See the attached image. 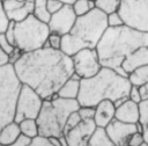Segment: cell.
I'll use <instances>...</instances> for the list:
<instances>
[{
	"label": "cell",
	"mask_w": 148,
	"mask_h": 146,
	"mask_svg": "<svg viewBox=\"0 0 148 146\" xmlns=\"http://www.w3.org/2000/svg\"><path fill=\"white\" fill-rule=\"evenodd\" d=\"M9 146H52V144L45 137L37 136L36 138L29 139V138L21 134L20 138L13 145H9Z\"/></svg>",
	"instance_id": "22"
},
{
	"label": "cell",
	"mask_w": 148,
	"mask_h": 146,
	"mask_svg": "<svg viewBox=\"0 0 148 146\" xmlns=\"http://www.w3.org/2000/svg\"><path fill=\"white\" fill-rule=\"evenodd\" d=\"M59 1H61L64 5H73V2L75 0H59Z\"/></svg>",
	"instance_id": "42"
},
{
	"label": "cell",
	"mask_w": 148,
	"mask_h": 146,
	"mask_svg": "<svg viewBox=\"0 0 148 146\" xmlns=\"http://www.w3.org/2000/svg\"><path fill=\"white\" fill-rule=\"evenodd\" d=\"M128 80L131 85L133 86H142L143 83L148 82V64L141 65L136 68H134L130 74H128Z\"/></svg>",
	"instance_id": "19"
},
{
	"label": "cell",
	"mask_w": 148,
	"mask_h": 146,
	"mask_svg": "<svg viewBox=\"0 0 148 146\" xmlns=\"http://www.w3.org/2000/svg\"><path fill=\"white\" fill-rule=\"evenodd\" d=\"M128 98L135 103H140L141 102V96H140V92H139V87L138 86H131L130 93H128Z\"/></svg>",
	"instance_id": "35"
},
{
	"label": "cell",
	"mask_w": 148,
	"mask_h": 146,
	"mask_svg": "<svg viewBox=\"0 0 148 146\" xmlns=\"http://www.w3.org/2000/svg\"><path fill=\"white\" fill-rule=\"evenodd\" d=\"M32 15L38 20H40L42 22H45V23L49 22L51 17V13L47 10L46 0H34Z\"/></svg>",
	"instance_id": "23"
},
{
	"label": "cell",
	"mask_w": 148,
	"mask_h": 146,
	"mask_svg": "<svg viewBox=\"0 0 148 146\" xmlns=\"http://www.w3.org/2000/svg\"><path fill=\"white\" fill-rule=\"evenodd\" d=\"M2 3L9 21L18 22L32 14L34 0H5Z\"/></svg>",
	"instance_id": "14"
},
{
	"label": "cell",
	"mask_w": 148,
	"mask_h": 146,
	"mask_svg": "<svg viewBox=\"0 0 148 146\" xmlns=\"http://www.w3.org/2000/svg\"><path fill=\"white\" fill-rule=\"evenodd\" d=\"M76 14L72 5H64L58 12L51 14V17L47 22L49 29L51 32H57L59 35H66L73 28L76 21Z\"/></svg>",
	"instance_id": "11"
},
{
	"label": "cell",
	"mask_w": 148,
	"mask_h": 146,
	"mask_svg": "<svg viewBox=\"0 0 148 146\" xmlns=\"http://www.w3.org/2000/svg\"><path fill=\"white\" fill-rule=\"evenodd\" d=\"M76 16H81L90 12L92 8H95V2L94 0H75L72 5Z\"/></svg>",
	"instance_id": "25"
},
{
	"label": "cell",
	"mask_w": 148,
	"mask_h": 146,
	"mask_svg": "<svg viewBox=\"0 0 148 146\" xmlns=\"http://www.w3.org/2000/svg\"><path fill=\"white\" fill-rule=\"evenodd\" d=\"M0 1H5V0H0Z\"/></svg>",
	"instance_id": "45"
},
{
	"label": "cell",
	"mask_w": 148,
	"mask_h": 146,
	"mask_svg": "<svg viewBox=\"0 0 148 146\" xmlns=\"http://www.w3.org/2000/svg\"><path fill=\"white\" fill-rule=\"evenodd\" d=\"M116 105L110 100H103L95 105L94 122L97 127H105L112 119H114Z\"/></svg>",
	"instance_id": "16"
},
{
	"label": "cell",
	"mask_w": 148,
	"mask_h": 146,
	"mask_svg": "<svg viewBox=\"0 0 148 146\" xmlns=\"http://www.w3.org/2000/svg\"><path fill=\"white\" fill-rule=\"evenodd\" d=\"M81 122V117L79 115L77 111H73L66 119V123H65V127H64V133H66L67 131H69L71 129H73L76 124H79Z\"/></svg>",
	"instance_id": "29"
},
{
	"label": "cell",
	"mask_w": 148,
	"mask_h": 146,
	"mask_svg": "<svg viewBox=\"0 0 148 146\" xmlns=\"http://www.w3.org/2000/svg\"><path fill=\"white\" fill-rule=\"evenodd\" d=\"M127 76H123L114 70L103 67L91 78L81 79L77 101L80 105L95 107L103 100H110L118 107L126 98L131 89Z\"/></svg>",
	"instance_id": "3"
},
{
	"label": "cell",
	"mask_w": 148,
	"mask_h": 146,
	"mask_svg": "<svg viewBox=\"0 0 148 146\" xmlns=\"http://www.w3.org/2000/svg\"><path fill=\"white\" fill-rule=\"evenodd\" d=\"M9 22H10V21H9V19L7 17L6 12H5V9H3V3H2V1H0V34L6 31V29H7L8 24H9Z\"/></svg>",
	"instance_id": "33"
},
{
	"label": "cell",
	"mask_w": 148,
	"mask_h": 146,
	"mask_svg": "<svg viewBox=\"0 0 148 146\" xmlns=\"http://www.w3.org/2000/svg\"><path fill=\"white\" fill-rule=\"evenodd\" d=\"M18 126H20L21 134L29 139H32V138H36L37 136H39L38 125H37L36 119H32V118L23 119V121L18 122Z\"/></svg>",
	"instance_id": "21"
},
{
	"label": "cell",
	"mask_w": 148,
	"mask_h": 146,
	"mask_svg": "<svg viewBox=\"0 0 148 146\" xmlns=\"http://www.w3.org/2000/svg\"><path fill=\"white\" fill-rule=\"evenodd\" d=\"M119 1L120 0H94L95 6L99 9H102L103 12H105L106 14L113 10H117L118 6H119Z\"/></svg>",
	"instance_id": "26"
},
{
	"label": "cell",
	"mask_w": 148,
	"mask_h": 146,
	"mask_svg": "<svg viewBox=\"0 0 148 146\" xmlns=\"http://www.w3.org/2000/svg\"><path fill=\"white\" fill-rule=\"evenodd\" d=\"M15 46L23 53L44 48L50 34L47 23L42 22L32 14L14 23Z\"/></svg>",
	"instance_id": "6"
},
{
	"label": "cell",
	"mask_w": 148,
	"mask_h": 146,
	"mask_svg": "<svg viewBox=\"0 0 148 146\" xmlns=\"http://www.w3.org/2000/svg\"><path fill=\"white\" fill-rule=\"evenodd\" d=\"M106 28V13L95 7L87 14L77 16L71 31L61 36L60 50L72 57L81 49H95Z\"/></svg>",
	"instance_id": "4"
},
{
	"label": "cell",
	"mask_w": 148,
	"mask_h": 146,
	"mask_svg": "<svg viewBox=\"0 0 148 146\" xmlns=\"http://www.w3.org/2000/svg\"><path fill=\"white\" fill-rule=\"evenodd\" d=\"M96 127L97 126L94 119H81L79 124L64 133L67 140V146H88L89 139L91 138Z\"/></svg>",
	"instance_id": "13"
},
{
	"label": "cell",
	"mask_w": 148,
	"mask_h": 146,
	"mask_svg": "<svg viewBox=\"0 0 148 146\" xmlns=\"http://www.w3.org/2000/svg\"><path fill=\"white\" fill-rule=\"evenodd\" d=\"M72 61H73L74 73L77 74L81 79L91 78L95 74H97L102 68L96 48L81 49L80 51H77L72 56Z\"/></svg>",
	"instance_id": "10"
},
{
	"label": "cell",
	"mask_w": 148,
	"mask_h": 146,
	"mask_svg": "<svg viewBox=\"0 0 148 146\" xmlns=\"http://www.w3.org/2000/svg\"><path fill=\"white\" fill-rule=\"evenodd\" d=\"M21 136L18 123L10 122L1 127L0 130V146H9L13 145Z\"/></svg>",
	"instance_id": "18"
},
{
	"label": "cell",
	"mask_w": 148,
	"mask_h": 146,
	"mask_svg": "<svg viewBox=\"0 0 148 146\" xmlns=\"http://www.w3.org/2000/svg\"><path fill=\"white\" fill-rule=\"evenodd\" d=\"M114 118L125 123H139L140 119V105L126 98L123 103L116 107Z\"/></svg>",
	"instance_id": "15"
},
{
	"label": "cell",
	"mask_w": 148,
	"mask_h": 146,
	"mask_svg": "<svg viewBox=\"0 0 148 146\" xmlns=\"http://www.w3.org/2000/svg\"><path fill=\"white\" fill-rule=\"evenodd\" d=\"M47 139H49V141L52 144V146H61V145H60L59 137H49Z\"/></svg>",
	"instance_id": "40"
},
{
	"label": "cell",
	"mask_w": 148,
	"mask_h": 146,
	"mask_svg": "<svg viewBox=\"0 0 148 146\" xmlns=\"http://www.w3.org/2000/svg\"><path fill=\"white\" fill-rule=\"evenodd\" d=\"M141 146H148V145H147V144H146V143H143V144H142V145H141Z\"/></svg>",
	"instance_id": "44"
},
{
	"label": "cell",
	"mask_w": 148,
	"mask_h": 146,
	"mask_svg": "<svg viewBox=\"0 0 148 146\" xmlns=\"http://www.w3.org/2000/svg\"><path fill=\"white\" fill-rule=\"evenodd\" d=\"M139 92H140L141 101H147L148 100V82L143 83L142 86H139Z\"/></svg>",
	"instance_id": "38"
},
{
	"label": "cell",
	"mask_w": 148,
	"mask_h": 146,
	"mask_svg": "<svg viewBox=\"0 0 148 146\" xmlns=\"http://www.w3.org/2000/svg\"><path fill=\"white\" fill-rule=\"evenodd\" d=\"M140 105V119L139 124L141 126V132L145 139V143L148 145V100L141 101Z\"/></svg>",
	"instance_id": "24"
},
{
	"label": "cell",
	"mask_w": 148,
	"mask_h": 146,
	"mask_svg": "<svg viewBox=\"0 0 148 146\" xmlns=\"http://www.w3.org/2000/svg\"><path fill=\"white\" fill-rule=\"evenodd\" d=\"M106 21H108V27H119L124 24V21L118 13V10H113L106 14Z\"/></svg>",
	"instance_id": "28"
},
{
	"label": "cell",
	"mask_w": 148,
	"mask_h": 146,
	"mask_svg": "<svg viewBox=\"0 0 148 146\" xmlns=\"http://www.w3.org/2000/svg\"><path fill=\"white\" fill-rule=\"evenodd\" d=\"M80 103L77 100L59 97L54 94L50 100H44L42 109L36 118L40 137H60L64 134V127L67 117L77 111Z\"/></svg>",
	"instance_id": "5"
},
{
	"label": "cell",
	"mask_w": 148,
	"mask_h": 146,
	"mask_svg": "<svg viewBox=\"0 0 148 146\" xmlns=\"http://www.w3.org/2000/svg\"><path fill=\"white\" fill-rule=\"evenodd\" d=\"M60 46H61V35L50 31L44 48H52V49L60 50Z\"/></svg>",
	"instance_id": "27"
},
{
	"label": "cell",
	"mask_w": 148,
	"mask_h": 146,
	"mask_svg": "<svg viewBox=\"0 0 148 146\" xmlns=\"http://www.w3.org/2000/svg\"><path fill=\"white\" fill-rule=\"evenodd\" d=\"M117 10L124 24L148 32V0H120Z\"/></svg>",
	"instance_id": "8"
},
{
	"label": "cell",
	"mask_w": 148,
	"mask_h": 146,
	"mask_svg": "<svg viewBox=\"0 0 148 146\" xmlns=\"http://www.w3.org/2000/svg\"><path fill=\"white\" fill-rule=\"evenodd\" d=\"M46 6H47V10L51 14H53V13L58 12L64 6V3L59 0H46Z\"/></svg>",
	"instance_id": "34"
},
{
	"label": "cell",
	"mask_w": 148,
	"mask_h": 146,
	"mask_svg": "<svg viewBox=\"0 0 148 146\" xmlns=\"http://www.w3.org/2000/svg\"><path fill=\"white\" fill-rule=\"evenodd\" d=\"M80 83L81 78L73 73L58 89L57 95L62 98H69V100H76L80 93Z\"/></svg>",
	"instance_id": "17"
},
{
	"label": "cell",
	"mask_w": 148,
	"mask_h": 146,
	"mask_svg": "<svg viewBox=\"0 0 148 146\" xmlns=\"http://www.w3.org/2000/svg\"><path fill=\"white\" fill-rule=\"evenodd\" d=\"M143 143H145V139H143V136H142L141 131L134 132L133 134L130 136V138L127 140V144L130 146H141Z\"/></svg>",
	"instance_id": "32"
},
{
	"label": "cell",
	"mask_w": 148,
	"mask_h": 146,
	"mask_svg": "<svg viewBox=\"0 0 148 146\" xmlns=\"http://www.w3.org/2000/svg\"><path fill=\"white\" fill-rule=\"evenodd\" d=\"M21 86L22 83L12 64L0 66V130L14 121L15 105Z\"/></svg>",
	"instance_id": "7"
},
{
	"label": "cell",
	"mask_w": 148,
	"mask_h": 146,
	"mask_svg": "<svg viewBox=\"0 0 148 146\" xmlns=\"http://www.w3.org/2000/svg\"><path fill=\"white\" fill-rule=\"evenodd\" d=\"M96 50L103 67L128 76L134 68L148 64V32L126 24L108 27Z\"/></svg>",
	"instance_id": "2"
},
{
	"label": "cell",
	"mask_w": 148,
	"mask_h": 146,
	"mask_svg": "<svg viewBox=\"0 0 148 146\" xmlns=\"http://www.w3.org/2000/svg\"><path fill=\"white\" fill-rule=\"evenodd\" d=\"M14 23L15 22H13V21H10L9 22V24H8V27H7V29H6V31H5V35H6V37L8 38V41L13 44V45H15V32H14Z\"/></svg>",
	"instance_id": "36"
},
{
	"label": "cell",
	"mask_w": 148,
	"mask_h": 146,
	"mask_svg": "<svg viewBox=\"0 0 148 146\" xmlns=\"http://www.w3.org/2000/svg\"><path fill=\"white\" fill-rule=\"evenodd\" d=\"M104 130L117 146H121L127 143L131 134L141 131V126L139 123H125L114 118L104 127Z\"/></svg>",
	"instance_id": "12"
},
{
	"label": "cell",
	"mask_w": 148,
	"mask_h": 146,
	"mask_svg": "<svg viewBox=\"0 0 148 146\" xmlns=\"http://www.w3.org/2000/svg\"><path fill=\"white\" fill-rule=\"evenodd\" d=\"M6 64H9V56L0 48V66H3Z\"/></svg>",
	"instance_id": "39"
},
{
	"label": "cell",
	"mask_w": 148,
	"mask_h": 146,
	"mask_svg": "<svg viewBox=\"0 0 148 146\" xmlns=\"http://www.w3.org/2000/svg\"><path fill=\"white\" fill-rule=\"evenodd\" d=\"M13 66L21 83L30 86L43 100H50L57 94L74 73L72 57L52 48L24 52Z\"/></svg>",
	"instance_id": "1"
},
{
	"label": "cell",
	"mask_w": 148,
	"mask_h": 146,
	"mask_svg": "<svg viewBox=\"0 0 148 146\" xmlns=\"http://www.w3.org/2000/svg\"><path fill=\"white\" fill-rule=\"evenodd\" d=\"M40 95L28 85H22L15 105L14 122L18 123L27 118L36 119L43 104Z\"/></svg>",
	"instance_id": "9"
},
{
	"label": "cell",
	"mask_w": 148,
	"mask_h": 146,
	"mask_svg": "<svg viewBox=\"0 0 148 146\" xmlns=\"http://www.w3.org/2000/svg\"><path fill=\"white\" fill-rule=\"evenodd\" d=\"M59 140H60V145L61 146H67V140H66V138H65L64 134L59 137Z\"/></svg>",
	"instance_id": "41"
},
{
	"label": "cell",
	"mask_w": 148,
	"mask_h": 146,
	"mask_svg": "<svg viewBox=\"0 0 148 146\" xmlns=\"http://www.w3.org/2000/svg\"><path fill=\"white\" fill-rule=\"evenodd\" d=\"M22 53H23V52H22L17 46H15V49L13 50V52L9 54V64L14 65V64H15V61H16V60L22 56Z\"/></svg>",
	"instance_id": "37"
},
{
	"label": "cell",
	"mask_w": 148,
	"mask_h": 146,
	"mask_svg": "<svg viewBox=\"0 0 148 146\" xmlns=\"http://www.w3.org/2000/svg\"><path fill=\"white\" fill-rule=\"evenodd\" d=\"M121 146H130V145H128V144L126 143V144H124V145H121Z\"/></svg>",
	"instance_id": "43"
},
{
	"label": "cell",
	"mask_w": 148,
	"mask_h": 146,
	"mask_svg": "<svg viewBox=\"0 0 148 146\" xmlns=\"http://www.w3.org/2000/svg\"><path fill=\"white\" fill-rule=\"evenodd\" d=\"M77 112L81 117V119L87 121V119H94V114H95V107H89V105H80L77 109Z\"/></svg>",
	"instance_id": "30"
},
{
	"label": "cell",
	"mask_w": 148,
	"mask_h": 146,
	"mask_svg": "<svg viewBox=\"0 0 148 146\" xmlns=\"http://www.w3.org/2000/svg\"><path fill=\"white\" fill-rule=\"evenodd\" d=\"M88 146H117L106 134L103 127H96L91 138L89 139Z\"/></svg>",
	"instance_id": "20"
},
{
	"label": "cell",
	"mask_w": 148,
	"mask_h": 146,
	"mask_svg": "<svg viewBox=\"0 0 148 146\" xmlns=\"http://www.w3.org/2000/svg\"><path fill=\"white\" fill-rule=\"evenodd\" d=\"M0 48L9 56L12 52H13V50L15 49V45H13L9 41H8V38L6 37V35H5V32H1L0 34Z\"/></svg>",
	"instance_id": "31"
}]
</instances>
